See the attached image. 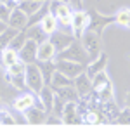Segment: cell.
<instances>
[{"label":"cell","mask_w":130,"mask_h":130,"mask_svg":"<svg viewBox=\"0 0 130 130\" xmlns=\"http://www.w3.org/2000/svg\"><path fill=\"white\" fill-rule=\"evenodd\" d=\"M43 4H45V2H38V0H19V5H18V7L30 18L31 14H35Z\"/></svg>","instance_id":"26"},{"label":"cell","mask_w":130,"mask_h":130,"mask_svg":"<svg viewBox=\"0 0 130 130\" xmlns=\"http://www.w3.org/2000/svg\"><path fill=\"white\" fill-rule=\"evenodd\" d=\"M5 70H7L9 75H19V73H24V70H26V62L21 61V59H18L14 64H10L9 68H5Z\"/></svg>","instance_id":"33"},{"label":"cell","mask_w":130,"mask_h":130,"mask_svg":"<svg viewBox=\"0 0 130 130\" xmlns=\"http://www.w3.org/2000/svg\"><path fill=\"white\" fill-rule=\"evenodd\" d=\"M5 28H7V23H4V21H0V33H2V31L5 30Z\"/></svg>","instance_id":"38"},{"label":"cell","mask_w":130,"mask_h":130,"mask_svg":"<svg viewBox=\"0 0 130 130\" xmlns=\"http://www.w3.org/2000/svg\"><path fill=\"white\" fill-rule=\"evenodd\" d=\"M0 125H2V123H0Z\"/></svg>","instance_id":"45"},{"label":"cell","mask_w":130,"mask_h":130,"mask_svg":"<svg viewBox=\"0 0 130 130\" xmlns=\"http://www.w3.org/2000/svg\"><path fill=\"white\" fill-rule=\"evenodd\" d=\"M54 92H56V95H59V97L64 101V102H70V101L76 102V101L80 99L78 92L75 90V87H73V85H68V87H61V89H56Z\"/></svg>","instance_id":"24"},{"label":"cell","mask_w":130,"mask_h":130,"mask_svg":"<svg viewBox=\"0 0 130 130\" xmlns=\"http://www.w3.org/2000/svg\"><path fill=\"white\" fill-rule=\"evenodd\" d=\"M0 106H2V101H0Z\"/></svg>","instance_id":"44"},{"label":"cell","mask_w":130,"mask_h":130,"mask_svg":"<svg viewBox=\"0 0 130 130\" xmlns=\"http://www.w3.org/2000/svg\"><path fill=\"white\" fill-rule=\"evenodd\" d=\"M0 64H2V50H0Z\"/></svg>","instance_id":"40"},{"label":"cell","mask_w":130,"mask_h":130,"mask_svg":"<svg viewBox=\"0 0 130 130\" xmlns=\"http://www.w3.org/2000/svg\"><path fill=\"white\" fill-rule=\"evenodd\" d=\"M37 50H38V43L35 40H28L24 42V45L19 49V59L24 61L26 64H30V62H37Z\"/></svg>","instance_id":"12"},{"label":"cell","mask_w":130,"mask_h":130,"mask_svg":"<svg viewBox=\"0 0 130 130\" xmlns=\"http://www.w3.org/2000/svg\"><path fill=\"white\" fill-rule=\"evenodd\" d=\"M68 85H73V78H68L64 76L62 73L56 70V73L52 75V80H50V87L56 90V89H61V87H68Z\"/></svg>","instance_id":"28"},{"label":"cell","mask_w":130,"mask_h":130,"mask_svg":"<svg viewBox=\"0 0 130 130\" xmlns=\"http://www.w3.org/2000/svg\"><path fill=\"white\" fill-rule=\"evenodd\" d=\"M56 70L59 73H62L64 76H68V78H76L80 73L85 71V64L66 61V59H56Z\"/></svg>","instance_id":"8"},{"label":"cell","mask_w":130,"mask_h":130,"mask_svg":"<svg viewBox=\"0 0 130 130\" xmlns=\"http://www.w3.org/2000/svg\"><path fill=\"white\" fill-rule=\"evenodd\" d=\"M49 12L52 16H56V19L59 23V26L70 28L71 24V16H73V7L66 2L59 0H49ZM71 30V28H70Z\"/></svg>","instance_id":"4"},{"label":"cell","mask_w":130,"mask_h":130,"mask_svg":"<svg viewBox=\"0 0 130 130\" xmlns=\"http://www.w3.org/2000/svg\"><path fill=\"white\" fill-rule=\"evenodd\" d=\"M56 59L73 61V62H80V64H85V66L90 62V59H89V56H87V52H85V49H83V45H82L80 38H75L66 49L57 52Z\"/></svg>","instance_id":"1"},{"label":"cell","mask_w":130,"mask_h":130,"mask_svg":"<svg viewBox=\"0 0 130 130\" xmlns=\"http://www.w3.org/2000/svg\"><path fill=\"white\" fill-rule=\"evenodd\" d=\"M5 82L9 83L10 87L18 90H26L28 85H26V78H24V73H19V75H9L5 71Z\"/></svg>","instance_id":"25"},{"label":"cell","mask_w":130,"mask_h":130,"mask_svg":"<svg viewBox=\"0 0 130 130\" xmlns=\"http://www.w3.org/2000/svg\"><path fill=\"white\" fill-rule=\"evenodd\" d=\"M115 120L118 121V123H121V125H130V109H128V108L120 109Z\"/></svg>","instance_id":"34"},{"label":"cell","mask_w":130,"mask_h":130,"mask_svg":"<svg viewBox=\"0 0 130 130\" xmlns=\"http://www.w3.org/2000/svg\"><path fill=\"white\" fill-rule=\"evenodd\" d=\"M54 89L50 87V85H43L42 87V90L37 94V101L42 104V108L47 111V113H50L52 111V104H54Z\"/></svg>","instance_id":"16"},{"label":"cell","mask_w":130,"mask_h":130,"mask_svg":"<svg viewBox=\"0 0 130 130\" xmlns=\"http://www.w3.org/2000/svg\"><path fill=\"white\" fill-rule=\"evenodd\" d=\"M125 106H127V108L130 109V92L127 94V99H125Z\"/></svg>","instance_id":"37"},{"label":"cell","mask_w":130,"mask_h":130,"mask_svg":"<svg viewBox=\"0 0 130 130\" xmlns=\"http://www.w3.org/2000/svg\"><path fill=\"white\" fill-rule=\"evenodd\" d=\"M7 26L16 28V30H24V28L28 26V16H26L19 7H16V9H12V12H10Z\"/></svg>","instance_id":"17"},{"label":"cell","mask_w":130,"mask_h":130,"mask_svg":"<svg viewBox=\"0 0 130 130\" xmlns=\"http://www.w3.org/2000/svg\"><path fill=\"white\" fill-rule=\"evenodd\" d=\"M89 18H90V21H89V28L87 30L95 31L101 37H102V33L106 30V26L115 23V16H104V14H101L97 10H89Z\"/></svg>","instance_id":"7"},{"label":"cell","mask_w":130,"mask_h":130,"mask_svg":"<svg viewBox=\"0 0 130 130\" xmlns=\"http://www.w3.org/2000/svg\"><path fill=\"white\" fill-rule=\"evenodd\" d=\"M18 59H19V52L16 49L7 47V49L2 50V66H4V68H9L10 64H14Z\"/></svg>","instance_id":"27"},{"label":"cell","mask_w":130,"mask_h":130,"mask_svg":"<svg viewBox=\"0 0 130 130\" xmlns=\"http://www.w3.org/2000/svg\"><path fill=\"white\" fill-rule=\"evenodd\" d=\"M4 82H5V73L0 70V83H4Z\"/></svg>","instance_id":"39"},{"label":"cell","mask_w":130,"mask_h":130,"mask_svg":"<svg viewBox=\"0 0 130 130\" xmlns=\"http://www.w3.org/2000/svg\"><path fill=\"white\" fill-rule=\"evenodd\" d=\"M89 10H83V9H76L73 10V16H71V33H73V37L75 38H80L82 35H83V31L89 28Z\"/></svg>","instance_id":"6"},{"label":"cell","mask_w":130,"mask_h":130,"mask_svg":"<svg viewBox=\"0 0 130 130\" xmlns=\"http://www.w3.org/2000/svg\"><path fill=\"white\" fill-rule=\"evenodd\" d=\"M0 2H4V4H5V2H7V0H0Z\"/></svg>","instance_id":"42"},{"label":"cell","mask_w":130,"mask_h":130,"mask_svg":"<svg viewBox=\"0 0 130 130\" xmlns=\"http://www.w3.org/2000/svg\"><path fill=\"white\" fill-rule=\"evenodd\" d=\"M12 9H10L7 4H4V2H0V21H4V23H7L9 21V16Z\"/></svg>","instance_id":"35"},{"label":"cell","mask_w":130,"mask_h":130,"mask_svg":"<svg viewBox=\"0 0 130 130\" xmlns=\"http://www.w3.org/2000/svg\"><path fill=\"white\" fill-rule=\"evenodd\" d=\"M24 31H26V37L31 38V40H35L37 43H42V42H45L47 38H49V35L42 30L40 24H31V26H26Z\"/></svg>","instance_id":"21"},{"label":"cell","mask_w":130,"mask_h":130,"mask_svg":"<svg viewBox=\"0 0 130 130\" xmlns=\"http://www.w3.org/2000/svg\"><path fill=\"white\" fill-rule=\"evenodd\" d=\"M57 56V50L54 49V45L49 42V38L45 42L38 43V50H37V61H54Z\"/></svg>","instance_id":"18"},{"label":"cell","mask_w":130,"mask_h":130,"mask_svg":"<svg viewBox=\"0 0 130 130\" xmlns=\"http://www.w3.org/2000/svg\"><path fill=\"white\" fill-rule=\"evenodd\" d=\"M59 2H66V4H70V2H68V0H59Z\"/></svg>","instance_id":"41"},{"label":"cell","mask_w":130,"mask_h":130,"mask_svg":"<svg viewBox=\"0 0 130 130\" xmlns=\"http://www.w3.org/2000/svg\"><path fill=\"white\" fill-rule=\"evenodd\" d=\"M73 40H75V37H73L71 30L70 31H61V30H57V31H54L52 35H49V42L54 45V49L57 50V52H61L62 49H66V47H68Z\"/></svg>","instance_id":"10"},{"label":"cell","mask_w":130,"mask_h":130,"mask_svg":"<svg viewBox=\"0 0 130 130\" xmlns=\"http://www.w3.org/2000/svg\"><path fill=\"white\" fill-rule=\"evenodd\" d=\"M106 66H108V56H106L104 52H101L95 59H92L89 64L85 66V73L89 75L90 78H94L97 73H101V71L106 70Z\"/></svg>","instance_id":"14"},{"label":"cell","mask_w":130,"mask_h":130,"mask_svg":"<svg viewBox=\"0 0 130 130\" xmlns=\"http://www.w3.org/2000/svg\"><path fill=\"white\" fill-rule=\"evenodd\" d=\"M24 78H26V85L33 94H38L42 90V87L45 85L43 83V76H42V70L38 66V62H30L26 64V70H24Z\"/></svg>","instance_id":"5"},{"label":"cell","mask_w":130,"mask_h":130,"mask_svg":"<svg viewBox=\"0 0 130 130\" xmlns=\"http://www.w3.org/2000/svg\"><path fill=\"white\" fill-rule=\"evenodd\" d=\"M18 31H19V30H16V28H10V26H7L5 30L0 33V50H4V49H7V47H9L10 40L14 38V35H16Z\"/></svg>","instance_id":"29"},{"label":"cell","mask_w":130,"mask_h":130,"mask_svg":"<svg viewBox=\"0 0 130 130\" xmlns=\"http://www.w3.org/2000/svg\"><path fill=\"white\" fill-rule=\"evenodd\" d=\"M80 42H82V45H83V49H85V52H87L90 61L95 59L101 52H102V37L97 35L95 31L85 30L83 35L80 37Z\"/></svg>","instance_id":"3"},{"label":"cell","mask_w":130,"mask_h":130,"mask_svg":"<svg viewBox=\"0 0 130 130\" xmlns=\"http://www.w3.org/2000/svg\"><path fill=\"white\" fill-rule=\"evenodd\" d=\"M0 123L2 125H14L16 123V116L5 106H0Z\"/></svg>","instance_id":"32"},{"label":"cell","mask_w":130,"mask_h":130,"mask_svg":"<svg viewBox=\"0 0 130 130\" xmlns=\"http://www.w3.org/2000/svg\"><path fill=\"white\" fill-rule=\"evenodd\" d=\"M61 121L62 123H68V125H75V123H82V113L78 109V101L76 102H66L62 113H61Z\"/></svg>","instance_id":"9"},{"label":"cell","mask_w":130,"mask_h":130,"mask_svg":"<svg viewBox=\"0 0 130 130\" xmlns=\"http://www.w3.org/2000/svg\"><path fill=\"white\" fill-rule=\"evenodd\" d=\"M23 115H24V118L28 123H33V125H38V123H43L45 118H47V111L42 108V104L37 101L31 108L23 111Z\"/></svg>","instance_id":"11"},{"label":"cell","mask_w":130,"mask_h":130,"mask_svg":"<svg viewBox=\"0 0 130 130\" xmlns=\"http://www.w3.org/2000/svg\"><path fill=\"white\" fill-rule=\"evenodd\" d=\"M28 40V37H26V31L24 30H19L16 35H14V38L10 40V43H9V47H12V49H16L18 52H19V49L24 45V42Z\"/></svg>","instance_id":"31"},{"label":"cell","mask_w":130,"mask_h":130,"mask_svg":"<svg viewBox=\"0 0 130 130\" xmlns=\"http://www.w3.org/2000/svg\"><path fill=\"white\" fill-rule=\"evenodd\" d=\"M38 66L42 70V76H43V83L45 85H50V80H52V75L56 73V61H37Z\"/></svg>","instance_id":"22"},{"label":"cell","mask_w":130,"mask_h":130,"mask_svg":"<svg viewBox=\"0 0 130 130\" xmlns=\"http://www.w3.org/2000/svg\"><path fill=\"white\" fill-rule=\"evenodd\" d=\"M37 102V94H33V92H24V94H21V95H18L16 99H14V102H12V108L16 111H23L28 109V108H31L33 104Z\"/></svg>","instance_id":"15"},{"label":"cell","mask_w":130,"mask_h":130,"mask_svg":"<svg viewBox=\"0 0 130 130\" xmlns=\"http://www.w3.org/2000/svg\"><path fill=\"white\" fill-rule=\"evenodd\" d=\"M38 2H47V0H38Z\"/></svg>","instance_id":"43"},{"label":"cell","mask_w":130,"mask_h":130,"mask_svg":"<svg viewBox=\"0 0 130 130\" xmlns=\"http://www.w3.org/2000/svg\"><path fill=\"white\" fill-rule=\"evenodd\" d=\"M70 2V5L73 7V9H83V4H82V0H68Z\"/></svg>","instance_id":"36"},{"label":"cell","mask_w":130,"mask_h":130,"mask_svg":"<svg viewBox=\"0 0 130 130\" xmlns=\"http://www.w3.org/2000/svg\"><path fill=\"white\" fill-rule=\"evenodd\" d=\"M101 121H104V116L99 111V108H87V109L82 113V123H87V125H97Z\"/></svg>","instance_id":"20"},{"label":"cell","mask_w":130,"mask_h":130,"mask_svg":"<svg viewBox=\"0 0 130 130\" xmlns=\"http://www.w3.org/2000/svg\"><path fill=\"white\" fill-rule=\"evenodd\" d=\"M115 23L120 24L123 28H130V9L128 7H123L115 14Z\"/></svg>","instance_id":"30"},{"label":"cell","mask_w":130,"mask_h":130,"mask_svg":"<svg viewBox=\"0 0 130 130\" xmlns=\"http://www.w3.org/2000/svg\"><path fill=\"white\" fill-rule=\"evenodd\" d=\"M97 108H99V111L102 113L104 120H115V118H116V115H118V111H120V108L116 106L115 99H109V101H101Z\"/></svg>","instance_id":"19"},{"label":"cell","mask_w":130,"mask_h":130,"mask_svg":"<svg viewBox=\"0 0 130 130\" xmlns=\"http://www.w3.org/2000/svg\"><path fill=\"white\" fill-rule=\"evenodd\" d=\"M92 90L94 94L97 95L99 101H109V99H115V90H113V83H111L109 76L106 70L97 73L94 78H92Z\"/></svg>","instance_id":"2"},{"label":"cell","mask_w":130,"mask_h":130,"mask_svg":"<svg viewBox=\"0 0 130 130\" xmlns=\"http://www.w3.org/2000/svg\"><path fill=\"white\" fill-rule=\"evenodd\" d=\"M73 87L78 92L80 97H85V95H89L90 92H92V78L83 71L76 78H73Z\"/></svg>","instance_id":"13"},{"label":"cell","mask_w":130,"mask_h":130,"mask_svg":"<svg viewBox=\"0 0 130 130\" xmlns=\"http://www.w3.org/2000/svg\"><path fill=\"white\" fill-rule=\"evenodd\" d=\"M42 26V30L45 31L47 35H52L54 31L59 30V23H57V19H56V16H52L50 12H47L43 18H42V21L38 23Z\"/></svg>","instance_id":"23"}]
</instances>
